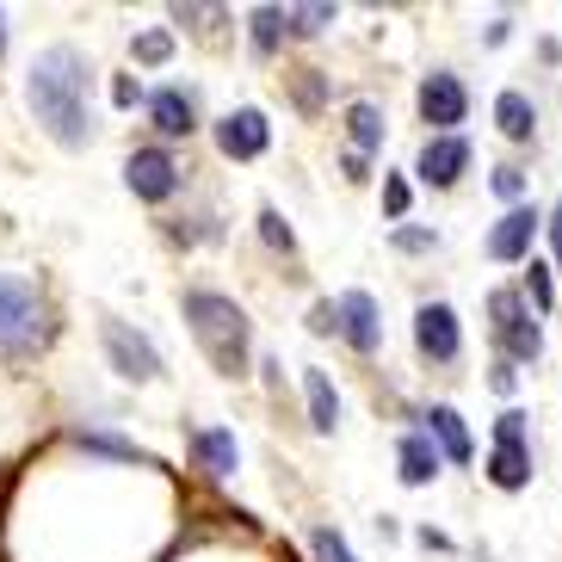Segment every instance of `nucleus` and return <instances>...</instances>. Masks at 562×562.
Masks as SVG:
<instances>
[{"label":"nucleus","instance_id":"f257e3e1","mask_svg":"<svg viewBox=\"0 0 562 562\" xmlns=\"http://www.w3.org/2000/svg\"><path fill=\"white\" fill-rule=\"evenodd\" d=\"M25 100H32L37 124L63 143V149H81L93 136V117H87V56L75 44H56L32 63V81H25Z\"/></svg>","mask_w":562,"mask_h":562},{"label":"nucleus","instance_id":"f03ea898","mask_svg":"<svg viewBox=\"0 0 562 562\" xmlns=\"http://www.w3.org/2000/svg\"><path fill=\"white\" fill-rule=\"evenodd\" d=\"M180 310H186V322H192V334H199L204 359H211L223 378H241V371H248V352H254L248 310L235 297H223V291H186Z\"/></svg>","mask_w":562,"mask_h":562},{"label":"nucleus","instance_id":"7ed1b4c3","mask_svg":"<svg viewBox=\"0 0 562 562\" xmlns=\"http://www.w3.org/2000/svg\"><path fill=\"white\" fill-rule=\"evenodd\" d=\"M50 303L37 291L32 279H13V272H0V352H13V359H32V352L50 347Z\"/></svg>","mask_w":562,"mask_h":562},{"label":"nucleus","instance_id":"20e7f679","mask_svg":"<svg viewBox=\"0 0 562 562\" xmlns=\"http://www.w3.org/2000/svg\"><path fill=\"white\" fill-rule=\"evenodd\" d=\"M488 328H495L501 352H507L513 364H538L544 359V328L531 322V303L519 297V291H488Z\"/></svg>","mask_w":562,"mask_h":562},{"label":"nucleus","instance_id":"39448f33","mask_svg":"<svg viewBox=\"0 0 562 562\" xmlns=\"http://www.w3.org/2000/svg\"><path fill=\"white\" fill-rule=\"evenodd\" d=\"M100 340H105V359H112V371L124 383H155V378H161V352H155V340L143 328H131V322L105 315Z\"/></svg>","mask_w":562,"mask_h":562},{"label":"nucleus","instance_id":"423d86ee","mask_svg":"<svg viewBox=\"0 0 562 562\" xmlns=\"http://www.w3.org/2000/svg\"><path fill=\"white\" fill-rule=\"evenodd\" d=\"M414 105L432 124V136H458L463 112H470V93H463V81L451 68H432L427 81H420V93H414Z\"/></svg>","mask_w":562,"mask_h":562},{"label":"nucleus","instance_id":"0eeeda50","mask_svg":"<svg viewBox=\"0 0 562 562\" xmlns=\"http://www.w3.org/2000/svg\"><path fill=\"white\" fill-rule=\"evenodd\" d=\"M334 334H340L352 352H378L383 347L378 297H371V291H340V297H334Z\"/></svg>","mask_w":562,"mask_h":562},{"label":"nucleus","instance_id":"6e6552de","mask_svg":"<svg viewBox=\"0 0 562 562\" xmlns=\"http://www.w3.org/2000/svg\"><path fill=\"white\" fill-rule=\"evenodd\" d=\"M414 347H420V359H432V364L458 359L463 352L458 310H451V303H420V310H414Z\"/></svg>","mask_w":562,"mask_h":562},{"label":"nucleus","instance_id":"1a4fd4ad","mask_svg":"<svg viewBox=\"0 0 562 562\" xmlns=\"http://www.w3.org/2000/svg\"><path fill=\"white\" fill-rule=\"evenodd\" d=\"M414 173H420V186H432V192H451V186L470 173V143H463V136H427L420 155H414Z\"/></svg>","mask_w":562,"mask_h":562},{"label":"nucleus","instance_id":"9d476101","mask_svg":"<svg viewBox=\"0 0 562 562\" xmlns=\"http://www.w3.org/2000/svg\"><path fill=\"white\" fill-rule=\"evenodd\" d=\"M124 186H131L143 204H161L180 192V161L167 149H136L131 161H124Z\"/></svg>","mask_w":562,"mask_h":562},{"label":"nucleus","instance_id":"9b49d317","mask_svg":"<svg viewBox=\"0 0 562 562\" xmlns=\"http://www.w3.org/2000/svg\"><path fill=\"white\" fill-rule=\"evenodd\" d=\"M266 143H272V124H266L260 105H241V112H229L216 124V149L229 155V161H260Z\"/></svg>","mask_w":562,"mask_h":562},{"label":"nucleus","instance_id":"f8f14e48","mask_svg":"<svg viewBox=\"0 0 562 562\" xmlns=\"http://www.w3.org/2000/svg\"><path fill=\"white\" fill-rule=\"evenodd\" d=\"M544 229V216L531 211V204H513V211H501V223L488 229V260L513 266V260H531V235Z\"/></svg>","mask_w":562,"mask_h":562},{"label":"nucleus","instance_id":"ddd939ff","mask_svg":"<svg viewBox=\"0 0 562 562\" xmlns=\"http://www.w3.org/2000/svg\"><path fill=\"white\" fill-rule=\"evenodd\" d=\"M149 117L161 136H192L199 131V105H192V93L186 87H161V93H149Z\"/></svg>","mask_w":562,"mask_h":562},{"label":"nucleus","instance_id":"4468645a","mask_svg":"<svg viewBox=\"0 0 562 562\" xmlns=\"http://www.w3.org/2000/svg\"><path fill=\"white\" fill-rule=\"evenodd\" d=\"M396 463H402V482H408V488H427V482L439 476V463H446V451L432 446V439H427V427H420V432H402Z\"/></svg>","mask_w":562,"mask_h":562},{"label":"nucleus","instance_id":"2eb2a0df","mask_svg":"<svg viewBox=\"0 0 562 562\" xmlns=\"http://www.w3.org/2000/svg\"><path fill=\"white\" fill-rule=\"evenodd\" d=\"M420 420H427V439L446 451V463H470V451H476V446H470V427H463L458 408H446V402H439V408H427Z\"/></svg>","mask_w":562,"mask_h":562},{"label":"nucleus","instance_id":"dca6fc26","mask_svg":"<svg viewBox=\"0 0 562 562\" xmlns=\"http://www.w3.org/2000/svg\"><path fill=\"white\" fill-rule=\"evenodd\" d=\"M192 458H199L211 476H235L241 446H235V432H223V427H192Z\"/></svg>","mask_w":562,"mask_h":562},{"label":"nucleus","instance_id":"f3484780","mask_svg":"<svg viewBox=\"0 0 562 562\" xmlns=\"http://www.w3.org/2000/svg\"><path fill=\"white\" fill-rule=\"evenodd\" d=\"M303 396H310V427L328 439L334 427H340V396H334V383H328V371H303Z\"/></svg>","mask_w":562,"mask_h":562},{"label":"nucleus","instance_id":"a211bd4d","mask_svg":"<svg viewBox=\"0 0 562 562\" xmlns=\"http://www.w3.org/2000/svg\"><path fill=\"white\" fill-rule=\"evenodd\" d=\"M495 124H501L507 143H531V131H538V105H531L519 87H507V93L495 100Z\"/></svg>","mask_w":562,"mask_h":562},{"label":"nucleus","instance_id":"6ab92c4d","mask_svg":"<svg viewBox=\"0 0 562 562\" xmlns=\"http://www.w3.org/2000/svg\"><path fill=\"white\" fill-rule=\"evenodd\" d=\"M488 482L507 488V495H519L531 482V446H495L488 451Z\"/></svg>","mask_w":562,"mask_h":562},{"label":"nucleus","instance_id":"aec40b11","mask_svg":"<svg viewBox=\"0 0 562 562\" xmlns=\"http://www.w3.org/2000/svg\"><path fill=\"white\" fill-rule=\"evenodd\" d=\"M347 143H352V155L383 149V105H371V100L347 105Z\"/></svg>","mask_w":562,"mask_h":562},{"label":"nucleus","instance_id":"412c9836","mask_svg":"<svg viewBox=\"0 0 562 562\" xmlns=\"http://www.w3.org/2000/svg\"><path fill=\"white\" fill-rule=\"evenodd\" d=\"M248 37H254V56H272L291 37V25H284V7H254L248 13Z\"/></svg>","mask_w":562,"mask_h":562},{"label":"nucleus","instance_id":"4be33fe9","mask_svg":"<svg viewBox=\"0 0 562 562\" xmlns=\"http://www.w3.org/2000/svg\"><path fill=\"white\" fill-rule=\"evenodd\" d=\"M75 446H87V451H100V458H124V463H149V470H155V458H149V451H136L131 439H112V432H75Z\"/></svg>","mask_w":562,"mask_h":562},{"label":"nucleus","instance_id":"5701e85b","mask_svg":"<svg viewBox=\"0 0 562 562\" xmlns=\"http://www.w3.org/2000/svg\"><path fill=\"white\" fill-rule=\"evenodd\" d=\"M284 25H291V37H322L334 25V7L322 0V7H284Z\"/></svg>","mask_w":562,"mask_h":562},{"label":"nucleus","instance_id":"b1692460","mask_svg":"<svg viewBox=\"0 0 562 562\" xmlns=\"http://www.w3.org/2000/svg\"><path fill=\"white\" fill-rule=\"evenodd\" d=\"M526 303H531L538 315L557 310V266H538V260H531V272H526Z\"/></svg>","mask_w":562,"mask_h":562},{"label":"nucleus","instance_id":"393cba45","mask_svg":"<svg viewBox=\"0 0 562 562\" xmlns=\"http://www.w3.org/2000/svg\"><path fill=\"white\" fill-rule=\"evenodd\" d=\"M310 557L315 562H359V557H352V544L334 526H310Z\"/></svg>","mask_w":562,"mask_h":562},{"label":"nucleus","instance_id":"a878e982","mask_svg":"<svg viewBox=\"0 0 562 562\" xmlns=\"http://www.w3.org/2000/svg\"><path fill=\"white\" fill-rule=\"evenodd\" d=\"M291 93H297L303 112H322V100H328V81H322V68H297V75H291Z\"/></svg>","mask_w":562,"mask_h":562},{"label":"nucleus","instance_id":"bb28decb","mask_svg":"<svg viewBox=\"0 0 562 562\" xmlns=\"http://www.w3.org/2000/svg\"><path fill=\"white\" fill-rule=\"evenodd\" d=\"M260 241H266V248H279V254H297V235H291V223H284L272 204L260 211Z\"/></svg>","mask_w":562,"mask_h":562},{"label":"nucleus","instance_id":"cd10ccee","mask_svg":"<svg viewBox=\"0 0 562 562\" xmlns=\"http://www.w3.org/2000/svg\"><path fill=\"white\" fill-rule=\"evenodd\" d=\"M495 446H531V439H526V414H519V408H501L495 414Z\"/></svg>","mask_w":562,"mask_h":562},{"label":"nucleus","instance_id":"c85d7f7f","mask_svg":"<svg viewBox=\"0 0 562 562\" xmlns=\"http://www.w3.org/2000/svg\"><path fill=\"white\" fill-rule=\"evenodd\" d=\"M495 192H501V199H507V211H513V204H519V192H526V167H495Z\"/></svg>","mask_w":562,"mask_h":562},{"label":"nucleus","instance_id":"c756f323","mask_svg":"<svg viewBox=\"0 0 562 562\" xmlns=\"http://www.w3.org/2000/svg\"><path fill=\"white\" fill-rule=\"evenodd\" d=\"M383 216H408V180H402V173L383 180Z\"/></svg>","mask_w":562,"mask_h":562},{"label":"nucleus","instance_id":"7c9ffc66","mask_svg":"<svg viewBox=\"0 0 562 562\" xmlns=\"http://www.w3.org/2000/svg\"><path fill=\"white\" fill-rule=\"evenodd\" d=\"M136 56H143V63H167V56H173V37H167V32H143V37H136Z\"/></svg>","mask_w":562,"mask_h":562},{"label":"nucleus","instance_id":"2f4dec72","mask_svg":"<svg viewBox=\"0 0 562 562\" xmlns=\"http://www.w3.org/2000/svg\"><path fill=\"white\" fill-rule=\"evenodd\" d=\"M396 248L402 254H432V248H439V235H432V229H396Z\"/></svg>","mask_w":562,"mask_h":562},{"label":"nucleus","instance_id":"473e14b6","mask_svg":"<svg viewBox=\"0 0 562 562\" xmlns=\"http://www.w3.org/2000/svg\"><path fill=\"white\" fill-rule=\"evenodd\" d=\"M488 383H495V396H513V390H519V371H513V359H501L495 371H488Z\"/></svg>","mask_w":562,"mask_h":562},{"label":"nucleus","instance_id":"72a5a7b5","mask_svg":"<svg viewBox=\"0 0 562 562\" xmlns=\"http://www.w3.org/2000/svg\"><path fill=\"white\" fill-rule=\"evenodd\" d=\"M544 229H550V254H557V279H562V204L544 216Z\"/></svg>","mask_w":562,"mask_h":562},{"label":"nucleus","instance_id":"f704fd0d","mask_svg":"<svg viewBox=\"0 0 562 562\" xmlns=\"http://www.w3.org/2000/svg\"><path fill=\"white\" fill-rule=\"evenodd\" d=\"M112 100H117V105H136V100H143V87L124 75V81H112Z\"/></svg>","mask_w":562,"mask_h":562},{"label":"nucleus","instance_id":"c9c22d12","mask_svg":"<svg viewBox=\"0 0 562 562\" xmlns=\"http://www.w3.org/2000/svg\"><path fill=\"white\" fill-rule=\"evenodd\" d=\"M310 328H315V334H334V303H315V310H310Z\"/></svg>","mask_w":562,"mask_h":562},{"label":"nucleus","instance_id":"e433bc0d","mask_svg":"<svg viewBox=\"0 0 562 562\" xmlns=\"http://www.w3.org/2000/svg\"><path fill=\"white\" fill-rule=\"evenodd\" d=\"M0 50H7V13H0Z\"/></svg>","mask_w":562,"mask_h":562}]
</instances>
